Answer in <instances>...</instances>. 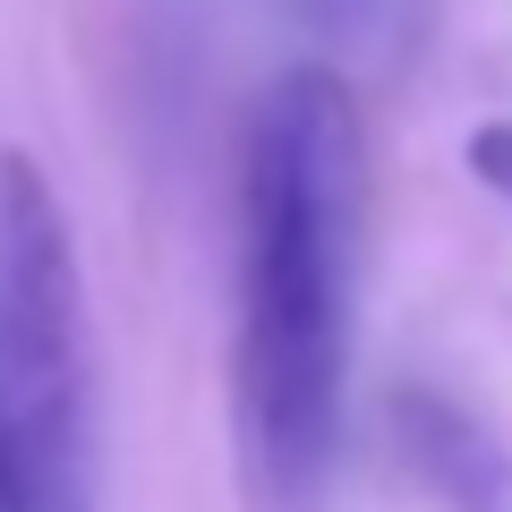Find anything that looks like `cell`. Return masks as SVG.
Here are the masks:
<instances>
[{
    "label": "cell",
    "mask_w": 512,
    "mask_h": 512,
    "mask_svg": "<svg viewBox=\"0 0 512 512\" xmlns=\"http://www.w3.org/2000/svg\"><path fill=\"white\" fill-rule=\"evenodd\" d=\"M367 231V128L333 69H282L239 154V444L274 504H316L342 444Z\"/></svg>",
    "instance_id": "6da1fadb"
},
{
    "label": "cell",
    "mask_w": 512,
    "mask_h": 512,
    "mask_svg": "<svg viewBox=\"0 0 512 512\" xmlns=\"http://www.w3.org/2000/svg\"><path fill=\"white\" fill-rule=\"evenodd\" d=\"M94 504V333L43 163L0 154V512Z\"/></svg>",
    "instance_id": "7a4b0ae2"
},
{
    "label": "cell",
    "mask_w": 512,
    "mask_h": 512,
    "mask_svg": "<svg viewBox=\"0 0 512 512\" xmlns=\"http://www.w3.org/2000/svg\"><path fill=\"white\" fill-rule=\"evenodd\" d=\"M393 453H402L410 487L444 512H512V444L495 436L478 410H461L436 384H402L393 393Z\"/></svg>",
    "instance_id": "3957f363"
},
{
    "label": "cell",
    "mask_w": 512,
    "mask_h": 512,
    "mask_svg": "<svg viewBox=\"0 0 512 512\" xmlns=\"http://www.w3.org/2000/svg\"><path fill=\"white\" fill-rule=\"evenodd\" d=\"M470 171H478V180H487L495 197L512 205V120H487V128L470 137Z\"/></svg>",
    "instance_id": "277c9868"
},
{
    "label": "cell",
    "mask_w": 512,
    "mask_h": 512,
    "mask_svg": "<svg viewBox=\"0 0 512 512\" xmlns=\"http://www.w3.org/2000/svg\"><path fill=\"white\" fill-rule=\"evenodd\" d=\"M308 9L333 35H384V18H393V0H308Z\"/></svg>",
    "instance_id": "5b68a950"
}]
</instances>
